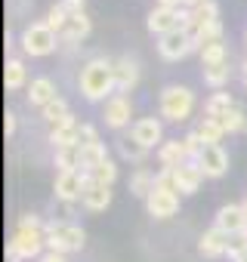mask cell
<instances>
[{
  "label": "cell",
  "instance_id": "obj_7",
  "mask_svg": "<svg viewBox=\"0 0 247 262\" xmlns=\"http://www.w3.org/2000/svg\"><path fill=\"white\" fill-rule=\"evenodd\" d=\"M186 19H189V10L186 7H155L149 13V31L164 37L170 31H179L186 28Z\"/></svg>",
  "mask_w": 247,
  "mask_h": 262
},
{
  "label": "cell",
  "instance_id": "obj_28",
  "mask_svg": "<svg viewBox=\"0 0 247 262\" xmlns=\"http://www.w3.org/2000/svg\"><path fill=\"white\" fill-rule=\"evenodd\" d=\"M117 151H120L123 161H133V164L146 161V155H149V148H146L139 139H133V136H120V139H117Z\"/></svg>",
  "mask_w": 247,
  "mask_h": 262
},
{
  "label": "cell",
  "instance_id": "obj_27",
  "mask_svg": "<svg viewBox=\"0 0 247 262\" xmlns=\"http://www.w3.org/2000/svg\"><path fill=\"white\" fill-rule=\"evenodd\" d=\"M155 182H158V176H155L152 170L139 167V170L133 173V179H130V194H136V198H149V194L155 191Z\"/></svg>",
  "mask_w": 247,
  "mask_h": 262
},
{
  "label": "cell",
  "instance_id": "obj_29",
  "mask_svg": "<svg viewBox=\"0 0 247 262\" xmlns=\"http://www.w3.org/2000/svg\"><path fill=\"white\" fill-rule=\"evenodd\" d=\"M232 108H235V99H232L229 93H213V96L207 99V105H204V114L213 117V120H219V117H225Z\"/></svg>",
  "mask_w": 247,
  "mask_h": 262
},
{
  "label": "cell",
  "instance_id": "obj_44",
  "mask_svg": "<svg viewBox=\"0 0 247 262\" xmlns=\"http://www.w3.org/2000/svg\"><path fill=\"white\" fill-rule=\"evenodd\" d=\"M198 4H204V0H186V10H192V7H198Z\"/></svg>",
  "mask_w": 247,
  "mask_h": 262
},
{
  "label": "cell",
  "instance_id": "obj_24",
  "mask_svg": "<svg viewBox=\"0 0 247 262\" xmlns=\"http://www.w3.org/2000/svg\"><path fill=\"white\" fill-rule=\"evenodd\" d=\"M25 80H28L25 62H22V59H7V68H4V86H7L10 93H16V90L25 86Z\"/></svg>",
  "mask_w": 247,
  "mask_h": 262
},
{
  "label": "cell",
  "instance_id": "obj_22",
  "mask_svg": "<svg viewBox=\"0 0 247 262\" xmlns=\"http://www.w3.org/2000/svg\"><path fill=\"white\" fill-rule=\"evenodd\" d=\"M77 155H80V173H84V176H90L99 164H105V161H108V151H105V145H102V142L80 145V148H77Z\"/></svg>",
  "mask_w": 247,
  "mask_h": 262
},
{
  "label": "cell",
  "instance_id": "obj_13",
  "mask_svg": "<svg viewBox=\"0 0 247 262\" xmlns=\"http://www.w3.org/2000/svg\"><path fill=\"white\" fill-rule=\"evenodd\" d=\"M229 241H232V234H225L222 228H207L204 234H201V241H198V250H201V256H207V259H219V256H225L229 253Z\"/></svg>",
  "mask_w": 247,
  "mask_h": 262
},
{
  "label": "cell",
  "instance_id": "obj_2",
  "mask_svg": "<svg viewBox=\"0 0 247 262\" xmlns=\"http://www.w3.org/2000/svg\"><path fill=\"white\" fill-rule=\"evenodd\" d=\"M44 228H47V225L40 222V216L25 213V216L19 219L13 237H10V250L19 253L22 259H40L44 250H47V231H44Z\"/></svg>",
  "mask_w": 247,
  "mask_h": 262
},
{
  "label": "cell",
  "instance_id": "obj_33",
  "mask_svg": "<svg viewBox=\"0 0 247 262\" xmlns=\"http://www.w3.org/2000/svg\"><path fill=\"white\" fill-rule=\"evenodd\" d=\"M90 179H93V182H99V185H108V188H111V185H114V179H117V167H114V161L108 158L105 164H99V167L90 173Z\"/></svg>",
  "mask_w": 247,
  "mask_h": 262
},
{
  "label": "cell",
  "instance_id": "obj_14",
  "mask_svg": "<svg viewBox=\"0 0 247 262\" xmlns=\"http://www.w3.org/2000/svg\"><path fill=\"white\" fill-rule=\"evenodd\" d=\"M216 228H222L225 234H241V231H247L244 207H241V204H225V207H219V213H216Z\"/></svg>",
  "mask_w": 247,
  "mask_h": 262
},
{
  "label": "cell",
  "instance_id": "obj_39",
  "mask_svg": "<svg viewBox=\"0 0 247 262\" xmlns=\"http://www.w3.org/2000/svg\"><path fill=\"white\" fill-rule=\"evenodd\" d=\"M93 142H99L96 126L93 123H80V145H93Z\"/></svg>",
  "mask_w": 247,
  "mask_h": 262
},
{
  "label": "cell",
  "instance_id": "obj_17",
  "mask_svg": "<svg viewBox=\"0 0 247 262\" xmlns=\"http://www.w3.org/2000/svg\"><path fill=\"white\" fill-rule=\"evenodd\" d=\"M210 22H219V7H216V0H204V4L192 7L189 10V19H186V28L195 34L198 28L210 25Z\"/></svg>",
  "mask_w": 247,
  "mask_h": 262
},
{
  "label": "cell",
  "instance_id": "obj_25",
  "mask_svg": "<svg viewBox=\"0 0 247 262\" xmlns=\"http://www.w3.org/2000/svg\"><path fill=\"white\" fill-rule=\"evenodd\" d=\"M40 114H44V120L50 123V129H56V126H65V123H71V120H74V114L68 111L65 99H56V102H50L47 108H40Z\"/></svg>",
  "mask_w": 247,
  "mask_h": 262
},
{
  "label": "cell",
  "instance_id": "obj_10",
  "mask_svg": "<svg viewBox=\"0 0 247 262\" xmlns=\"http://www.w3.org/2000/svg\"><path fill=\"white\" fill-rule=\"evenodd\" d=\"M105 123L111 129H120V126H127L130 117H133V102L130 96H123V93H114L111 99H105Z\"/></svg>",
  "mask_w": 247,
  "mask_h": 262
},
{
  "label": "cell",
  "instance_id": "obj_30",
  "mask_svg": "<svg viewBox=\"0 0 247 262\" xmlns=\"http://www.w3.org/2000/svg\"><path fill=\"white\" fill-rule=\"evenodd\" d=\"M195 129H198V136H201V142H204V145H219V142H222V136H225L222 123H219V120H213V117H204Z\"/></svg>",
  "mask_w": 247,
  "mask_h": 262
},
{
  "label": "cell",
  "instance_id": "obj_23",
  "mask_svg": "<svg viewBox=\"0 0 247 262\" xmlns=\"http://www.w3.org/2000/svg\"><path fill=\"white\" fill-rule=\"evenodd\" d=\"M90 31H93V22H90L87 13H84V16H68V22H65V28H62L59 37L68 40V43H77V40H87Z\"/></svg>",
  "mask_w": 247,
  "mask_h": 262
},
{
  "label": "cell",
  "instance_id": "obj_43",
  "mask_svg": "<svg viewBox=\"0 0 247 262\" xmlns=\"http://www.w3.org/2000/svg\"><path fill=\"white\" fill-rule=\"evenodd\" d=\"M7 262H22V256H19V253H13V250L7 247Z\"/></svg>",
  "mask_w": 247,
  "mask_h": 262
},
{
  "label": "cell",
  "instance_id": "obj_37",
  "mask_svg": "<svg viewBox=\"0 0 247 262\" xmlns=\"http://www.w3.org/2000/svg\"><path fill=\"white\" fill-rule=\"evenodd\" d=\"M241 253H247V231L232 234V241H229V256H232V259H238Z\"/></svg>",
  "mask_w": 247,
  "mask_h": 262
},
{
  "label": "cell",
  "instance_id": "obj_46",
  "mask_svg": "<svg viewBox=\"0 0 247 262\" xmlns=\"http://www.w3.org/2000/svg\"><path fill=\"white\" fill-rule=\"evenodd\" d=\"M235 262H247V253H241V256H238V259H235Z\"/></svg>",
  "mask_w": 247,
  "mask_h": 262
},
{
  "label": "cell",
  "instance_id": "obj_42",
  "mask_svg": "<svg viewBox=\"0 0 247 262\" xmlns=\"http://www.w3.org/2000/svg\"><path fill=\"white\" fill-rule=\"evenodd\" d=\"M158 7H186V0H158Z\"/></svg>",
  "mask_w": 247,
  "mask_h": 262
},
{
  "label": "cell",
  "instance_id": "obj_11",
  "mask_svg": "<svg viewBox=\"0 0 247 262\" xmlns=\"http://www.w3.org/2000/svg\"><path fill=\"white\" fill-rule=\"evenodd\" d=\"M87 191V176L84 173H56V198L62 204L80 201Z\"/></svg>",
  "mask_w": 247,
  "mask_h": 262
},
{
  "label": "cell",
  "instance_id": "obj_36",
  "mask_svg": "<svg viewBox=\"0 0 247 262\" xmlns=\"http://www.w3.org/2000/svg\"><path fill=\"white\" fill-rule=\"evenodd\" d=\"M65 22H68V13H65L59 4H56V7H50V13H47V28H50V31H56V34H62Z\"/></svg>",
  "mask_w": 247,
  "mask_h": 262
},
{
  "label": "cell",
  "instance_id": "obj_26",
  "mask_svg": "<svg viewBox=\"0 0 247 262\" xmlns=\"http://www.w3.org/2000/svg\"><path fill=\"white\" fill-rule=\"evenodd\" d=\"M198 56H201L204 68L207 65H219V62H229V47H225V40H210V43H204L198 50Z\"/></svg>",
  "mask_w": 247,
  "mask_h": 262
},
{
  "label": "cell",
  "instance_id": "obj_40",
  "mask_svg": "<svg viewBox=\"0 0 247 262\" xmlns=\"http://www.w3.org/2000/svg\"><path fill=\"white\" fill-rule=\"evenodd\" d=\"M4 133H7V136L16 133V114H13V111H7V117H4Z\"/></svg>",
  "mask_w": 247,
  "mask_h": 262
},
{
  "label": "cell",
  "instance_id": "obj_16",
  "mask_svg": "<svg viewBox=\"0 0 247 262\" xmlns=\"http://www.w3.org/2000/svg\"><path fill=\"white\" fill-rule=\"evenodd\" d=\"M139 83V65L133 59H117L114 62V90L127 96Z\"/></svg>",
  "mask_w": 247,
  "mask_h": 262
},
{
  "label": "cell",
  "instance_id": "obj_20",
  "mask_svg": "<svg viewBox=\"0 0 247 262\" xmlns=\"http://www.w3.org/2000/svg\"><path fill=\"white\" fill-rule=\"evenodd\" d=\"M59 96H56V83L50 80V77H34L31 80V86H28V102L31 105H37V108H47L50 102H56Z\"/></svg>",
  "mask_w": 247,
  "mask_h": 262
},
{
  "label": "cell",
  "instance_id": "obj_34",
  "mask_svg": "<svg viewBox=\"0 0 247 262\" xmlns=\"http://www.w3.org/2000/svg\"><path fill=\"white\" fill-rule=\"evenodd\" d=\"M210 40H222V22H210V25H204V28L195 31V43H198V50H201L204 43H210Z\"/></svg>",
  "mask_w": 247,
  "mask_h": 262
},
{
  "label": "cell",
  "instance_id": "obj_8",
  "mask_svg": "<svg viewBox=\"0 0 247 262\" xmlns=\"http://www.w3.org/2000/svg\"><path fill=\"white\" fill-rule=\"evenodd\" d=\"M195 50H198V43H195V34H192L189 28L170 31V34H164V37L158 40V53H161V59H167V62H179V59H186V56L195 53Z\"/></svg>",
  "mask_w": 247,
  "mask_h": 262
},
{
  "label": "cell",
  "instance_id": "obj_5",
  "mask_svg": "<svg viewBox=\"0 0 247 262\" xmlns=\"http://www.w3.org/2000/svg\"><path fill=\"white\" fill-rule=\"evenodd\" d=\"M47 253H74V250H80L84 247V241H87V234H84V228L80 225H74V222H47Z\"/></svg>",
  "mask_w": 247,
  "mask_h": 262
},
{
  "label": "cell",
  "instance_id": "obj_31",
  "mask_svg": "<svg viewBox=\"0 0 247 262\" xmlns=\"http://www.w3.org/2000/svg\"><path fill=\"white\" fill-rule=\"evenodd\" d=\"M229 77H232V65H229V62L207 65V68H204V83L213 86V90H219L222 83H229Z\"/></svg>",
  "mask_w": 247,
  "mask_h": 262
},
{
  "label": "cell",
  "instance_id": "obj_47",
  "mask_svg": "<svg viewBox=\"0 0 247 262\" xmlns=\"http://www.w3.org/2000/svg\"><path fill=\"white\" fill-rule=\"evenodd\" d=\"M241 207H244V216H247V198H244V204H241Z\"/></svg>",
  "mask_w": 247,
  "mask_h": 262
},
{
  "label": "cell",
  "instance_id": "obj_21",
  "mask_svg": "<svg viewBox=\"0 0 247 262\" xmlns=\"http://www.w3.org/2000/svg\"><path fill=\"white\" fill-rule=\"evenodd\" d=\"M80 201H84L87 210L99 213V210H105V207L111 204V188H108V185H99V182H93V179L87 176V191H84Z\"/></svg>",
  "mask_w": 247,
  "mask_h": 262
},
{
  "label": "cell",
  "instance_id": "obj_45",
  "mask_svg": "<svg viewBox=\"0 0 247 262\" xmlns=\"http://www.w3.org/2000/svg\"><path fill=\"white\" fill-rule=\"evenodd\" d=\"M241 77H244V90H247V62H244V74Z\"/></svg>",
  "mask_w": 247,
  "mask_h": 262
},
{
  "label": "cell",
  "instance_id": "obj_6",
  "mask_svg": "<svg viewBox=\"0 0 247 262\" xmlns=\"http://www.w3.org/2000/svg\"><path fill=\"white\" fill-rule=\"evenodd\" d=\"M56 40H59V34L56 31H50L47 28V22H31L25 31H22V50L28 53V56H50L53 50H56Z\"/></svg>",
  "mask_w": 247,
  "mask_h": 262
},
{
  "label": "cell",
  "instance_id": "obj_3",
  "mask_svg": "<svg viewBox=\"0 0 247 262\" xmlns=\"http://www.w3.org/2000/svg\"><path fill=\"white\" fill-rule=\"evenodd\" d=\"M146 207H149V216H155V219H170V216L179 213V191L173 188L170 170H161L158 173L155 191L146 198Z\"/></svg>",
  "mask_w": 247,
  "mask_h": 262
},
{
  "label": "cell",
  "instance_id": "obj_1",
  "mask_svg": "<svg viewBox=\"0 0 247 262\" xmlns=\"http://www.w3.org/2000/svg\"><path fill=\"white\" fill-rule=\"evenodd\" d=\"M80 96L87 102H102L105 96H114V62L108 59H90L80 68Z\"/></svg>",
  "mask_w": 247,
  "mask_h": 262
},
{
  "label": "cell",
  "instance_id": "obj_18",
  "mask_svg": "<svg viewBox=\"0 0 247 262\" xmlns=\"http://www.w3.org/2000/svg\"><path fill=\"white\" fill-rule=\"evenodd\" d=\"M186 161H189V155H186L182 139L161 142V148H158V164H161V170H176V167H182Z\"/></svg>",
  "mask_w": 247,
  "mask_h": 262
},
{
  "label": "cell",
  "instance_id": "obj_32",
  "mask_svg": "<svg viewBox=\"0 0 247 262\" xmlns=\"http://www.w3.org/2000/svg\"><path fill=\"white\" fill-rule=\"evenodd\" d=\"M219 123H222L225 133H244V129H247V114H244V108L235 105L225 117H219Z\"/></svg>",
  "mask_w": 247,
  "mask_h": 262
},
{
  "label": "cell",
  "instance_id": "obj_48",
  "mask_svg": "<svg viewBox=\"0 0 247 262\" xmlns=\"http://www.w3.org/2000/svg\"><path fill=\"white\" fill-rule=\"evenodd\" d=\"M244 43H247V31H244Z\"/></svg>",
  "mask_w": 247,
  "mask_h": 262
},
{
  "label": "cell",
  "instance_id": "obj_15",
  "mask_svg": "<svg viewBox=\"0 0 247 262\" xmlns=\"http://www.w3.org/2000/svg\"><path fill=\"white\" fill-rule=\"evenodd\" d=\"M130 136L139 139L146 148H155V145L164 139V126H161L158 117H142V120H136V123L130 126Z\"/></svg>",
  "mask_w": 247,
  "mask_h": 262
},
{
  "label": "cell",
  "instance_id": "obj_41",
  "mask_svg": "<svg viewBox=\"0 0 247 262\" xmlns=\"http://www.w3.org/2000/svg\"><path fill=\"white\" fill-rule=\"evenodd\" d=\"M37 262H68V259H65L62 253H44V256H40Z\"/></svg>",
  "mask_w": 247,
  "mask_h": 262
},
{
  "label": "cell",
  "instance_id": "obj_9",
  "mask_svg": "<svg viewBox=\"0 0 247 262\" xmlns=\"http://www.w3.org/2000/svg\"><path fill=\"white\" fill-rule=\"evenodd\" d=\"M170 179H173V188H176L179 194H195L207 176H204V170L198 167V161H186L182 167L170 170Z\"/></svg>",
  "mask_w": 247,
  "mask_h": 262
},
{
  "label": "cell",
  "instance_id": "obj_19",
  "mask_svg": "<svg viewBox=\"0 0 247 262\" xmlns=\"http://www.w3.org/2000/svg\"><path fill=\"white\" fill-rule=\"evenodd\" d=\"M50 145H53L56 151H62V148H80V123L71 120V123H65V126L50 129Z\"/></svg>",
  "mask_w": 247,
  "mask_h": 262
},
{
  "label": "cell",
  "instance_id": "obj_35",
  "mask_svg": "<svg viewBox=\"0 0 247 262\" xmlns=\"http://www.w3.org/2000/svg\"><path fill=\"white\" fill-rule=\"evenodd\" d=\"M182 145H186L189 161H198V158H201V151H204V142H201V136H198V129H192V133H186V136H182Z\"/></svg>",
  "mask_w": 247,
  "mask_h": 262
},
{
  "label": "cell",
  "instance_id": "obj_12",
  "mask_svg": "<svg viewBox=\"0 0 247 262\" xmlns=\"http://www.w3.org/2000/svg\"><path fill=\"white\" fill-rule=\"evenodd\" d=\"M198 167L204 170L207 179H219L229 170V155L222 151V145H204V151L198 158Z\"/></svg>",
  "mask_w": 247,
  "mask_h": 262
},
{
  "label": "cell",
  "instance_id": "obj_4",
  "mask_svg": "<svg viewBox=\"0 0 247 262\" xmlns=\"http://www.w3.org/2000/svg\"><path fill=\"white\" fill-rule=\"evenodd\" d=\"M158 111L170 123H182L195 111V93L189 86H164L158 99Z\"/></svg>",
  "mask_w": 247,
  "mask_h": 262
},
{
  "label": "cell",
  "instance_id": "obj_38",
  "mask_svg": "<svg viewBox=\"0 0 247 262\" xmlns=\"http://www.w3.org/2000/svg\"><path fill=\"white\" fill-rule=\"evenodd\" d=\"M59 7H62L68 16H84V10H87V0H59Z\"/></svg>",
  "mask_w": 247,
  "mask_h": 262
}]
</instances>
